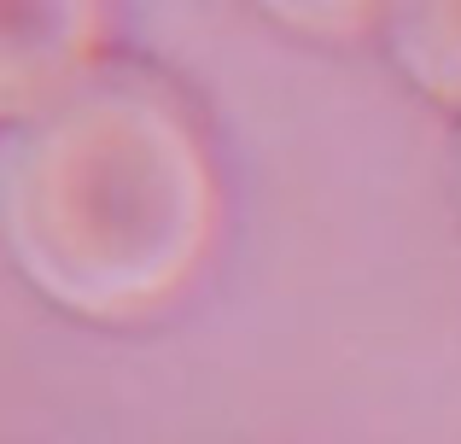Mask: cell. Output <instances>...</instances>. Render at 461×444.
Segmentation results:
<instances>
[{"label":"cell","instance_id":"6da1fadb","mask_svg":"<svg viewBox=\"0 0 461 444\" xmlns=\"http://www.w3.org/2000/svg\"><path fill=\"white\" fill-rule=\"evenodd\" d=\"M222 199L193 112L164 77L100 65L0 135L6 258L53 310L140 322L211 258Z\"/></svg>","mask_w":461,"mask_h":444},{"label":"cell","instance_id":"7a4b0ae2","mask_svg":"<svg viewBox=\"0 0 461 444\" xmlns=\"http://www.w3.org/2000/svg\"><path fill=\"white\" fill-rule=\"evenodd\" d=\"M112 0H0V117L53 105L105 65Z\"/></svg>","mask_w":461,"mask_h":444},{"label":"cell","instance_id":"3957f363","mask_svg":"<svg viewBox=\"0 0 461 444\" xmlns=\"http://www.w3.org/2000/svg\"><path fill=\"white\" fill-rule=\"evenodd\" d=\"M380 41L409 88L461 112V0H392Z\"/></svg>","mask_w":461,"mask_h":444},{"label":"cell","instance_id":"277c9868","mask_svg":"<svg viewBox=\"0 0 461 444\" xmlns=\"http://www.w3.org/2000/svg\"><path fill=\"white\" fill-rule=\"evenodd\" d=\"M263 18L281 30L310 35V41H357V35L380 30L392 0H258Z\"/></svg>","mask_w":461,"mask_h":444},{"label":"cell","instance_id":"5b68a950","mask_svg":"<svg viewBox=\"0 0 461 444\" xmlns=\"http://www.w3.org/2000/svg\"><path fill=\"white\" fill-rule=\"evenodd\" d=\"M450 194H456V211H461V129L450 140Z\"/></svg>","mask_w":461,"mask_h":444}]
</instances>
